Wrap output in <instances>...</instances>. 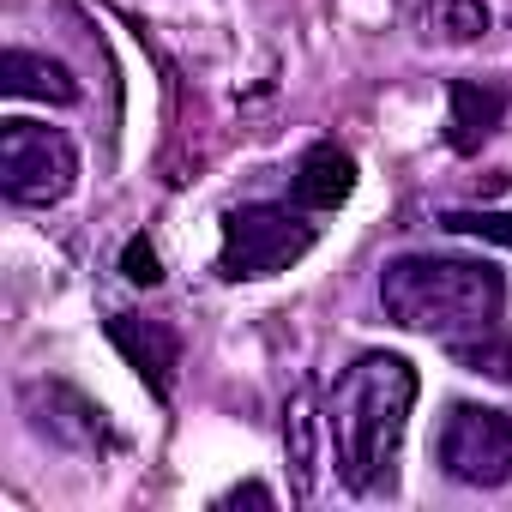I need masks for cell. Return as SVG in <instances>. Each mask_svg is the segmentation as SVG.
Wrapping results in <instances>:
<instances>
[{
	"label": "cell",
	"mask_w": 512,
	"mask_h": 512,
	"mask_svg": "<svg viewBox=\"0 0 512 512\" xmlns=\"http://www.w3.org/2000/svg\"><path fill=\"white\" fill-rule=\"evenodd\" d=\"M500 121H506V91L476 85V79H452V91H446V145L452 151L488 145Z\"/></svg>",
	"instance_id": "cell-9"
},
{
	"label": "cell",
	"mask_w": 512,
	"mask_h": 512,
	"mask_svg": "<svg viewBox=\"0 0 512 512\" xmlns=\"http://www.w3.org/2000/svg\"><path fill=\"white\" fill-rule=\"evenodd\" d=\"M446 356H452L464 374H482V380H500V386H512V338H506L500 326H488V332H470V338H452V344H446Z\"/></svg>",
	"instance_id": "cell-13"
},
{
	"label": "cell",
	"mask_w": 512,
	"mask_h": 512,
	"mask_svg": "<svg viewBox=\"0 0 512 512\" xmlns=\"http://www.w3.org/2000/svg\"><path fill=\"white\" fill-rule=\"evenodd\" d=\"M19 404H25V422H31L43 440L67 446V452H97V446L115 440L103 404L85 398V392L67 386V380H25V386H19Z\"/></svg>",
	"instance_id": "cell-6"
},
{
	"label": "cell",
	"mask_w": 512,
	"mask_h": 512,
	"mask_svg": "<svg viewBox=\"0 0 512 512\" xmlns=\"http://www.w3.org/2000/svg\"><path fill=\"white\" fill-rule=\"evenodd\" d=\"M380 308L392 326L452 344L500 320L506 278L488 260H458V253H398L380 272Z\"/></svg>",
	"instance_id": "cell-2"
},
{
	"label": "cell",
	"mask_w": 512,
	"mask_h": 512,
	"mask_svg": "<svg viewBox=\"0 0 512 512\" xmlns=\"http://www.w3.org/2000/svg\"><path fill=\"white\" fill-rule=\"evenodd\" d=\"M109 344L127 356V368L145 380V392L157 404L175 398V374H181V332L169 320H139V314H115L109 320Z\"/></svg>",
	"instance_id": "cell-7"
},
{
	"label": "cell",
	"mask_w": 512,
	"mask_h": 512,
	"mask_svg": "<svg viewBox=\"0 0 512 512\" xmlns=\"http://www.w3.org/2000/svg\"><path fill=\"white\" fill-rule=\"evenodd\" d=\"M350 193H356V157H350L344 145H314V151L296 163L290 199H296L302 211H338Z\"/></svg>",
	"instance_id": "cell-10"
},
{
	"label": "cell",
	"mask_w": 512,
	"mask_h": 512,
	"mask_svg": "<svg viewBox=\"0 0 512 512\" xmlns=\"http://www.w3.org/2000/svg\"><path fill=\"white\" fill-rule=\"evenodd\" d=\"M121 278L139 284V290H157V284H163V260H157V247H151L145 235H133V241L121 247Z\"/></svg>",
	"instance_id": "cell-15"
},
{
	"label": "cell",
	"mask_w": 512,
	"mask_h": 512,
	"mask_svg": "<svg viewBox=\"0 0 512 512\" xmlns=\"http://www.w3.org/2000/svg\"><path fill=\"white\" fill-rule=\"evenodd\" d=\"M284 464H290V494L308 500L314 494V476H320V404H314V386L302 380L290 398H284Z\"/></svg>",
	"instance_id": "cell-8"
},
{
	"label": "cell",
	"mask_w": 512,
	"mask_h": 512,
	"mask_svg": "<svg viewBox=\"0 0 512 512\" xmlns=\"http://www.w3.org/2000/svg\"><path fill=\"white\" fill-rule=\"evenodd\" d=\"M440 229L476 235V241H494V247H512V211H446Z\"/></svg>",
	"instance_id": "cell-14"
},
{
	"label": "cell",
	"mask_w": 512,
	"mask_h": 512,
	"mask_svg": "<svg viewBox=\"0 0 512 512\" xmlns=\"http://www.w3.org/2000/svg\"><path fill=\"white\" fill-rule=\"evenodd\" d=\"M410 404H416V368L404 356L368 350L338 374L332 404H326V434L338 452V482L350 494L392 488V458L404 446Z\"/></svg>",
	"instance_id": "cell-1"
},
{
	"label": "cell",
	"mask_w": 512,
	"mask_h": 512,
	"mask_svg": "<svg viewBox=\"0 0 512 512\" xmlns=\"http://www.w3.org/2000/svg\"><path fill=\"white\" fill-rule=\"evenodd\" d=\"M320 241V223L302 205H235L223 211V247H217V278L223 284H260L290 272L302 253Z\"/></svg>",
	"instance_id": "cell-3"
},
{
	"label": "cell",
	"mask_w": 512,
	"mask_h": 512,
	"mask_svg": "<svg viewBox=\"0 0 512 512\" xmlns=\"http://www.w3.org/2000/svg\"><path fill=\"white\" fill-rule=\"evenodd\" d=\"M79 181V145L43 121H0V193L13 205H61Z\"/></svg>",
	"instance_id": "cell-4"
},
{
	"label": "cell",
	"mask_w": 512,
	"mask_h": 512,
	"mask_svg": "<svg viewBox=\"0 0 512 512\" xmlns=\"http://www.w3.org/2000/svg\"><path fill=\"white\" fill-rule=\"evenodd\" d=\"M0 91L7 97H31V103H79V79L49 61V55H31V49H7L0 55Z\"/></svg>",
	"instance_id": "cell-11"
},
{
	"label": "cell",
	"mask_w": 512,
	"mask_h": 512,
	"mask_svg": "<svg viewBox=\"0 0 512 512\" xmlns=\"http://www.w3.org/2000/svg\"><path fill=\"white\" fill-rule=\"evenodd\" d=\"M217 506H278V494H272L266 482H241V488H229Z\"/></svg>",
	"instance_id": "cell-16"
},
{
	"label": "cell",
	"mask_w": 512,
	"mask_h": 512,
	"mask_svg": "<svg viewBox=\"0 0 512 512\" xmlns=\"http://www.w3.org/2000/svg\"><path fill=\"white\" fill-rule=\"evenodd\" d=\"M488 7L482 0H422L416 7V37L434 43V49H464V43H482L488 37Z\"/></svg>",
	"instance_id": "cell-12"
},
{
	"label": "cell",
	"mask_w": 512,
	"mask_h": 512,
	"mask_svg": "<svg viewBox=\"0 0 512 512\" xmlns=\"http://www.w3.org/2000/svg\"><path fill=\"white\" fill-rule=\"evenodd\" d=\"M440 470L464 488H512V416L488 404H452L440 422Z\"/></svg>",
	"instance_id": "cell-5"
}]
</instances>
